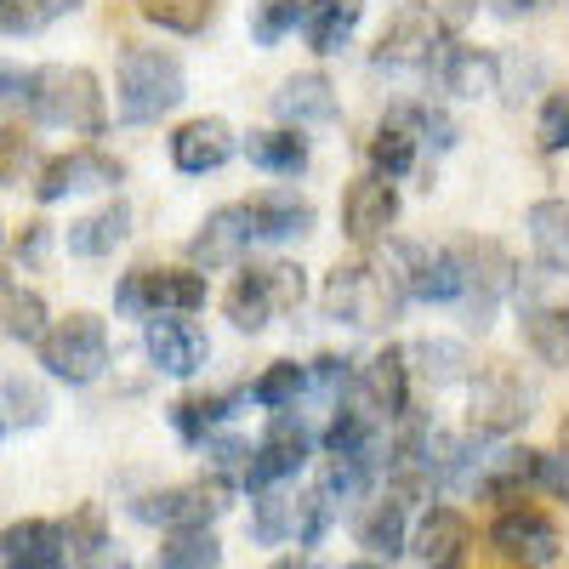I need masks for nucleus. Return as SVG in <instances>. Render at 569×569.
Instances as JSON below:
<instances>
[{"mask_svg": "<svg viewBox=\"0 0 569 569\" xmlns=\"http://www.w3.org/2000/svg\"><path fill=\"white\" fill-rule=\"evenodd\" d=\"M405 302H410V297H405L399 268L370 262V257H359V262H337V268L325 273V291H319L325 319L353 325V330H382V325H393Z\"/></svg>", "mask_w": 569, "mask_h": 569, "instance_id": "obj_1", "label": "nucleus"}, {"mask_svg": "<svg viewBox=\"0 0 569 569\" xmlns=\"http://www.w3.org/2000/svg\"><path fill=\"white\" fill-rule=\"evenodd\" d=\"M29 114L52 131H80V137H98L109 126L103 114V86L91 69L80 63H46L29 74Z\"/></svg>", "mask_w": 569, "mask_h": 569, "instance_id": "obj_2", "label": "nucleus"}, {"mask_svg": "<svg viewBox=\"0 0 569 569\" xmlns=\"http://www.w3.org/2000/svg\"><path fill=\"white\" fill-rule=\"evenodd\" d=\"M525 308V342L547 365H569V262H541L512 279Z\"/></svg>", "mask_w": 569, "mask_h": 569, "instance_id": "obj_3", "label": "nucleus"}, {"mask_svg": "<svg viewBox=\"0 0 569 569\" xmlns=\"http://www.w3.org/2000/svg\"><path fill=\"white\" fill-rule=\"evenodd\" d=\"M182 91H188V80L171 52H160V46H126L120 52V114L131 126L171 114L182 103Z\"/></svg>", "mask_w": 569, "mask_h": 569, "instance_id": "obj_4", "label": "nucleus"}, {"mask_svg": "<svg viewBox=\"0 0 569 569\" xmlns=\"http://www.w3.org/2000/svg\"><path fill=\"white\" fill-rule=\"evenodd\" d=\"M40 365L69 388H91L109 370V330L98 313H69L58 325H46L40 337Z\"/></svg>", "mask_w": 569, "mask_h": 569, "instance_id": "obj_5", "label": "nucleus"}, {"mask_svg": "<svg viewBox=\"0 0 569 569\" xmlns=\"http://www.w3.org/2000/svg\"><path fill=\"white\" fill-rule=\"evenodd\" d=\"M114 308L131 313V319L200 313L206 308V273H194V268H131L114 291Z\"/></svg>", "mask_w": 569, "mask_h": 569, "instance_id": "obj_6", "label": "nucleus"}, {"mask_svg": "<svg viewBox=\"0 0 569 569\" xmlns=\"http://www.w3.org/2000/svg\"><path fill=\"white\" fill-rule=\"evenodd\" d=\"M302 297H308L302 268L297 262H268V268H251V273L233 279V291H228L222 308H228V319L240 330H262L273 313L302 308Z\"/></svg>", "mask_w": 569, "mask_h": 569, "instance_id": "obj_7", "label": "nucleus"}, {"mask_svg": "<svg viewBox=\"0 0 569 569\" xmlns=\"http://www.w3.org/2000/svg\"><path fill=\"white\" fill-rule=\"evenodd\" d=\"M490 547L501 563L512 569H552L563 558V530L552 525V518L541 507H525V501H512L496 512V525H490Z\"/></svg>", "mask_w": 569, "mask_h": 569, "instance_id": "obj_8", "label": "nucleus"}, {"mask_svg": "<svg viewBox=\"0 0 569 569\" xmlns=\"http://www.w3.org/2000/svg\"><path fill=\"white\" fill-rule=\"evenodd\" d=\"M467 421L485 439H507L530 421V388L512 365H485L467 388Z\"/></svg>", "mask_w": 569, "mask_h": 569, "instance_id": "obj_9", "label": "nucleus"}, {"mask_svg": "<svg viewBox=\"0 0 569 569\" xmlns=\"http://www.w3.org/2000/svg\"><path fill=\"white\" fill-rule=\"evenodd\" d=\"M308 450H313V433L302 427V416H291V410H273V421H268V433H262V445L251 450V461H246V490L257 496V490H273V485H284V479H297V472L308 467Z\"/></svg>", "mask_w": 569, "mask_h": 569, "instance_id": "obj_10", "label": "nucleus"}, {"mask_svg": "<svg viewBox=\"0 0 569 569\" xmlns=\"http://www.w3.org/2000/svg\"><path fill=\"white\" fill-rule=\"evenodd\" d=\"M222 485H171V490H149L131 501V518L142 525H160V530H211L222 518Z\"/></svg>", "mask_w": 569, "mask_h": 569, "instance_id": "obj_11", "label": "nucleus"}, {"mask_svg": "<svg viewBox=\"0 0 569 569\" xmlns=\"http://www.w3.org/2000/svg\"><path fill=\"white\" fill-rule=\"evenodd\" d=\"M142 348H149V365H154L160 376H177V382L200 376L206 359H211L206 330L188 319V313H154L149 325H142Z\"/></svg>", "mask_w": 569, "mask_h": 569, "instance_id": "obj_12", "label": "nucleus"}, {"mask_svg": "<svg viewBox=\"0 0 569 569\" xmlns=\"http://www.w3.org/2000/svg\"><path fill=\"white\" fill-rule=\"evenodd\" d=\"M456 262H461V297L472 302V325H490V313H496V302L512 291V279H518V268H512V257L496 246V240H467V246H456Z\"/></svg>", "mask_w": 569, "mask_h": 569, "instance_id": "obj_13", "label": "nucleus"}, {"mask_svg": "<svg viewBox=\"0 0 569 569\" xmlns=\"http://www.w3.org/2000/svg\"><path fill=\"white\" fill-rule=\"evenodd\" d=\"M353 410H365L376 427L399 421L410 410V365H405L399 348H382L376 359L359 365V376H353Z\"/></svg>", "mask_w": 569, "mask_h": 569, "instance_id": "obj_14", "label": "nucleus"}, {"mask_svg": "<svg viewBox=\"0 0 569 569\" xmlns=\"http://www.w3.org/2000/svg\"><path fill=\"white\" fill-rule=\"evenodd\" d=\"M120 177H126L120 160H109L103 149H69V154H58V160H46L34 194H40V206H52V200L86 194V188H114Z\"/></svg>", "mask_w": 569, "mask_h": 569, "instance_id": "obj_15", "label": "nucleus"}, {"mask_svg": "<svg viewBox=\"0 0 569 569\" xmlns=\"http://www.w3.org/2000/svg\"><path fill=\"white\" fill-rule=\"evenodd\" d=\"M393 217H399V194H393L388 177L370 171V177L348 182V194H342V233L353 246H376L393 228Z\"/></svg>", "mask_w": 569, "mask_h": 569, "instance_id": "obj_16", "label": "nucleus"}, {"mask_svg": "<svg viewBox=\"0 0 569 569\" xmlns=\"http://www.w3.org/2000/svg\"><path fill=\"white\" fill-rule=\"evenodd\" d=\"M251 211L246 206H217L206 222H200V233L188 240V262L194 268H233L246 251H251Z\"/></svg>", "mask_w": 569, "mask_h": 569, "instance_id": "obj_17", "label": "nucleus"}, {"mask_svg": "<svg viewBox=\"0 0 569 569\" xmlns=\"http://www.w3.org/2000/svg\"><path fill=\"white\" fill-rule=\"evenodd\" d=\"M399 279H405V297L416 302H461V262L445 246H405Z\"/></svg>", "mask_w": 569, "mask_h": 569, "instance_id": "obj_18", "label": "nucleus"}, {"mask_svg": "<svg viewBox=\"0 0 569 569\" xmlns=\"http://www.w3.org/2000/svg\"><path fill=\"white\" fill-rule=\"evenodd\" d=\"M233 126L228 120H217V114H206V120H188V126H177V137H171V166L182 171V177H206V171H222L228 160H233Z\"/></svg>", "mask_w": 569, "mask_h": 569, "instance_id": "obj_19", "label": "nucleus"}, {"mask_svg": "<svg viewBox=\"0 0 569 569\" xmlns=\"http://www.w3.org/2000/svg\"><path fill=\"white\" fill-rule=\"evenodd\" d=\"M410 547H416V558H421L427 569H461V563H467V547H472L467 512H456V507H427L421 525H416V536H410Z\"/></svg>", "mask_w": 569, "mask_h": 569, "instance_id": "obj_20", "label": "nucleus"}, {"mask_svg": "<svg viewBox=\"0 0 569 569\" xmlns=\"http://www.w3.org/2000/svg\"><path fill=\"white\" fill-rule=\"evenodd\" d=\"M359 547L370 552V558H399L405 547H410V496H399V490H388V496H376L370 507H365V518H359Z\"/></svg>", "mask_w": 569, "mask_h": 569, "instance_id": "obj_21", "label": "nucleus"}, {"mask_svg": "<svg viewBox=\"0 0 569 569\" xmlns=\"http://www.w3.org/2000/svg\"><path fill=\"white\" fill-rule=\"evenodd\" d=\"M433 58H439V18H427V12L399 18L382 34V46H376L382 69H433Z\"/></svg>", "mask_w": 569, "mask_h": 569, "instance_id": "obj_22", "label": "nucleus"}, {"mask_svg": "<svg viewBox=\"0 0 569 569\" xmlns=\"http://www.w3.org/2000/svg\"><path fill=\"white\" fill-rule=\"evenodd\" d=\"M337 86H330L325 74H291L279 91H273V114L284 126H325L337 120Z\"/></svg>", "mask_w": 569, "mask_h": 569, "instance_id": "obj_23", "label": "nucleus"}, {"mask_svg": "<svg viewBox=\"0 0 569 569\" xmlns=\"http://www.w3.org/2000/svg\"><path fill=\"white\" fill-rule=\"evenodd\" d=\"M433 74L450 98H485V91H496L501 63H496V52H479V46H445L433 58Z\"/></svg>", "mask_w": 569, "mask_h": 569, "instance_id": "obj_24", "label": "nucleus"}, {"mask_svg": "<svg viewBox=\"0 0 569 569\" xmlns=\"http://www.w3.org/2000/svg\"><path fill=\"white\" fill-rule=\"evenodd\" d=\"M416 142H421V126H416V109H399V114H388L382 126H376V137H370V171L376 177H405L410 166H416Z\"/></svg>", "mask_w": 569, "mask_h": 569, "instance_id": "obj_25", "label": "nucleus"}, {"mask_svg": "<svg viewBox=\"0 0 569 569\" xmlns=\"http://www.w3.org/2000/svg\"><path fill=\"white\" fill-rule=\"evenodd\" d=\"M251 233L257 240H268V246H279V240H302V233L313 228V206L302 200V194H257L251 206Z\"/></svg>", "mask_w": 569, "mask_h": 569, "instance_id": "obj_26", "label": "nucleus"}, {"mask_svg": "<svg viewBox=\"0 0 569 569\" xmlns=\"http://www.w3.org/2000/svg\"><path fill=\"white\" fill-rule=\"evenodd\" d=\"M525 490H541V450H501L479 472L485 501H525Z\"/></svg>", "mask_w": 569, "mask_h": 569, "instance_id": "obj_27", "label": "nucleus"}, {"mask_svg": "<svg viewBox=\"0 0 569 569\" xmlns=\"http://www.w3.org/2000/svg\"><path fill=\"white\" fill-rule=\"evenodd\" d=\"M126 233H131V206H126V200H109L103 211L69 222V251H74V257H109Z\"/></svg>", "mask_w": 569, "mask_h": 569, "instance_id": "obj_28", "label": "nucleus"}, {"mask_svg": "<svg viewBox=\"0 0 569 569\" xmlns=\"http://www.w3.org/2000/svg\"><path fill=\"white\" fill-rule=\"evenodd\" d=\"M359 29V0H308V12H302V34L319 58L330 52H342L348 34Z\"/></svg>", "mask_w": 569, "mask_h": 569, "instance_id": "obj_29", "label": "nucleus"}, {"mask_svg": "<svg viewBox=\"0 0 569 569\" xmlns=\"http://www.w3.org/2000/svg\"><path fill=\"white\" fill-rule=\"evenodd\" d=\"M246 154H251V166L257 171H268V177H302L308 171V142L284 126V131H251L246 137Z\"/></svg>", "mask_w": 569, "mask_h": 569, "instance_id": "obj_30", "label": "nucleus"}, {"mask_svg": "<svg viewBox=\"0 0 569 569\" xmlns=\"http://www.w3.org/2000/svg\"><path fill=\"white\" fill-rule=\"evenodd\" d=\"M0 330H7L12 342H23V348H40V337H46V302L34 291H23V284H0Z\"/></svg>", "mask_w": 569, "mask_h": 569, "instance_id": "obj_31", "label": "nucleus"}, {"mask_svg": "<svg viewBox=\"0 0 569 569\" xmlns=\"http://www.w3.org/2000/svg\"><path fill=\"white\" fill-rule=\"evenodd\" d=\"M251 536L262 547H284V541H291L297 536V496H284L279 485L257 490V501H251Z\"/></svg>", "mask_w": 569, "mask_h": 569, "instance_id": "obj_32", "label": "nucleus"}, {"mask_svg": "<svg viewBox=\"0 0 569 569\" xmlns=\"http://www.w3.org/2000/svg\"><path fill=\"white\" fill-rule=\"evenodd\" d=\"M149 569H222V547L211 530H171Z\"/></svg>", "mask_w": 569, "mask_h": 569, "instance_id": "obj_33", "label": "nucleus"}, {"mask_svg": "<svg viewBox=\"0 0 569 569\" xmlns=\"http://www.w3.org/2000/svg\"><path fill=\"white\" fill-rule=\"evenodd\" d=\"M228 393H206V399H194V393H188V399H177L171 405V427H177V433L188 439V445H206L211 433H217V427L228 421Z\"/></svg>", "mask_w": 569, "mask_h": 569, "instance_id": "obj_34", "label": "nucleus"}, {"mask_svg": "<svg viewBox=\"0 0 569 569\" xmlns=\"http://www.w3.org/2000/svg\"><path fill=\"white\" fill-rule=\"evenodd\" d=\"M530 240H536L541 262H569V200L530 206Z\"/></svg>", "mask_w": 569, "mask_h": 569, "instance_id": "obj_35", "label": "nucleus"}, {"mask_svg": "<svg viewBox=\"0 0 569 569\" xmlns=\"http://www.w3.org/2000/svg\"><path fill=\"white\" fill-rule=\"evenodd\" d=\"M137 12L171 34H200L217 12V0H137Z\"/></svg>", "mask_w": 569, "mask_h": 569, "instance_id": "obj_36", "label": "nucleus"}, {"mask_svg": "<svg viewBox=\"0 0 569 569\" xmlns=\"http://www.w3.org/2000/svg\"><path fill=\"white\" fill-rule=\"evenodd\" d=\"M80 7V0H0V34H34Z\"/></svg>", "mask_w": 569, "mask_h": 569, "instance_id": "obj_37", "label": "nucleus"}, {"mask_svg": "<svg viewBox=\"0 0 569 569\" xmlns=\"http://www.w3.org/2000/svg\"><path fill=\"white\" fill-rule=\"evenodd\" d=\"M308 388V365H291V359H279V365H268L257 382H251V399L262 405V410H284L297 393Z\"/></svg>", "mask_w": 569, "mask_h": 569, "instance_id": "obj_38", "label": "nucleus"}, {"mask_svg": "<svg viewBox=\"0 0 569 569\" xmlns=\"http://www.w3.org/2000/svg\"><path fill=\"white\" fill-rule=\"evenodd\" d=\"M405 359H421V376L433 388H450V382H461V376H467V348L461 342H416Z\"/></svg>", "mask_w": 569, "mask_h": 569, "instance_id": "obj_39", "label": "nucleus"}, {"mask_svg": "<svg viewBox=\"0 0 569 569\" xmlns=\"http://www.w3.org/2000/svg\"><path fill=\"white\" fill-rule=\"evenodd\" d=\"M330 518H337V501H330V490H325V485L308 490V496L297 501V547H319L325 530H330Z\"/></svg>", "mask_w": 569, "mask_h": 569, "instance_id": "obj_40", "label": "nucleus"}, {"mask_svg": "<svg viewBox=\"0 0 569 569\" xmlns=\"http://www.w3.org/2000/svg\"><path fill=\"white\" fill-rule=\"evenodd\" d=\"M302 12H308V0H262V12H257L251 34H257L262 46H279L284 34L302 23Z\"/></svg>", "mask_w": 569, "mask_h": 569, "instance_id": "obj_41", "label": "nucleus"}, {"mask_svg": "<svg viewBox=\"0 0 569 569\" xmlns=\"http://www.w3.org/2000/svg\"><path fill=\"white\" fill-rule=\"evenodd\" d=\"M536 142H541L547 154H563V149H569V86L552 91V98L541 103V114H536Z\"/></svg>", "mask_w": 569, "mask_h": 569, "instance_id": "obj_42", "label": "nucleus"}, {"mask_svg": "<svg viewBox=\"0 0 569 569\" xmlns=\"http://www.w3.org/2000/svg\"><path fill=\"white\" fill-rule=\"evenodd\" d=\"M0 399H7V416L23 421V427H40L46 410H52V405H46V393H40V382H29V376H7Z\"/></svg>", "mask_w": 569, "mask_h": 569, "instance_id": "obj_43", "label": "nucleus"}, {"mask_svg": "<svg viewBox=\"0 0 569 569\" xmlns=\"http://www.w3.org/2000/svg\"><path fill=\"white\" fill-rule=\"evenodd\" d=\"M206 456H211V472H217V485H240L246 479V461H251V445L246 439H206Z\"/></svg>", "mask_w": 569, "mask_h": 569, "instance_id": "obj_44", "label": "nucleus"}, {"mask_svg": "<svg viewBox=\"0 0 569 569\" xmlns=\"http://www.w3.org/2000/svg\"><path fill=\"white\" fill-rule=\"evenodd\" d=\"M308 388H319L330 405H342V393H348V359H337V353H319V359L308 365Z\"/></svg>", "mask_w": 569, "mask_h": 569, "instance_id": "obj_45", "label": "nucleus"}, {"mask_svg": "<svg viewBox=\"0 0 569 569\" xmlns=\"http://www.w3.org/2000/svg\"><path fill=\"white\" fill-rule=\"evenodd\" d=\"M23 160H29V137H23V131H12V126H0V188L18 182Z\"/></svg>", "mask_w": 569, "mask_h": 569, "instance_id": "obj_46", "label": "nucleus"}, {"mask_svg": "<svg viewBox=\"0 0 569 569\" xmlns=\"http://www.w3.org/2000/svg\"><path fill=\"white\" fill-rule=\"evenodd\" d=\"M29 103V69L18 63H0V114H12Z\"/></svg>", "mask_w": 569, "mask_h": 569, "instance_id": "obj_47", "label": "nucleus"}, {"mask_svg": "<svg viewBox=\"0 0 569 569\" xmlns=\"http://www.w3.org/2000/svg\"><path fill=\"white\" fill-rule=\"evenodd\" d=\"M541 490H552L558 501H569V456H547L541 450Z\"/></svg>", "mask_w": 569, "mask_h": 569, "instance_id": "obj_48", "label": "nucleus"}, {"mask_svg": "<svg viewBox=\"0 0 569 569\" xmlns=\"http://www.w3.org/2000/svg\"><path fill=\"white\" fill-rule=\"evenodd\" d=\"M80 569H131V558H126L120 547H109V541H103L98 552H86V558H80Z\"/></svg>", "mask_w": 569, "mask_h": 569, "instance_id": "obj_49", "label": "nucleus"}, {"mask_svg": "<svg viewBox=\"0 0 569 569\" xmlns=\"http://www.w3.org/2000/svg\"><path fill=\"white\" fill-rule=\"evenodd\" d=\"M7 569H69V552H34V558H7Z\"/></svg>", "mask_w": 569, "mask_h": 569, "instance_id": "obj_50", "label": "nucleus"}, {"mask_svg": "<svg viewBox=\"0 0 569 569\" xmlns=\"http://www.w3.org/2000/svg\"><path fill=\"white\" fill-rule=\"evenodd\" d=\"M40 257H46V222H34L29 240L18 246V262H40Z\"/></svg>", "mask_w": 569, "mask_h": 569, "instance_id": "obj_51", "label": "nucleus"}, {"mask_svg": "<svg viewBox=\"0 0 569 569\" xmlns=\"http://www.w3.org/2000/svg\"><path fill=\"white\" fill-rule=\"evenodd\" d=\"M541 0H490V12L496 18H525V12H536Z\"/></svg>", "mask_w": 569, "mask_h": 569, "instance_id": "obj_52", "label": "nucleus"}, {"mask_svg": "<svg viewBox=\"0 0 569 569\" xmlns=\"http://www.w3.org/2000/svg\"><path fill=\"white\" fill-rule=\"evenodd\" d=\"M348 569H388L382 558H365V563H348Z\"/></svg>", "mask_w": 569, "mask_h": 569, "instance_id": "obj_53", "label": "nucleus"}, {"mask_svg": "<svg viewBox=\"0 0 569 569\" xmlns=\"http://www.w3.org/2000/svg\"><path fill=\"white\" fill-rule=\"evenodd\" d=\"M558 439H563V456H569V416H563V427H558Z\"/></svg>", "mask_w": 569, "mask_h": 569, "instance_id": "obj_54", "label": "nucleus"}, {"mask_svg": "<svg viewBox=\"0 0 569 569\" xmlns=\"http://www.w3.org/2000/svg\"><path fill=\"white\" fill-rule=\"evenodd\" d=\"M273 569H297V563H291V558H284V563H273Z\"/></svg>", "mask_w": 569, "mask_h": 569, "instance_id": "obj_55", "label": "nucleus"}, {"mask_svg": "<svg viewBox=\"0 0 569 569\" xmlns=\"http://www.w3.org/2000/svg\"><path fill=\"white\" fill-rule=\"evenodd\" d=\"M0 433H7V416H0Z\"/></svg>", "mask_w": 569, "mask_h": 569, "instance_id": "obj_56", "label": "nucleus"}]
</instances>
